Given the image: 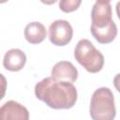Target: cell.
Instances as JSON below:
<instances>
[{
    "label": "cell",
    "mask_w": 120,
    "mask_h": 120,
    "mask_svg": "<svg viewBox=\"0 0 120 120\" xmlns=\"http://www.w3.org/2000/svg\"><path fill=\"white\" fill-rule=\"evenodd\" d=\"M0 120H29V112L19 102L8 100L0 108Z\"/></svg>",
    "instance_id": "6"
},
{
    "label": "cell",
    "mask_w": 120,
    "mask_h": 120,
    "mask_svg": "<svg viewBox=\"0 0 120 120\" xmlns=\"http://www.w3.org/2000/svg\"><path fill=\"white\" fill-rule=\"evenodd\" d=\"M74 57L80 65L91 73L100 71L104 65L102 53L97 50L88 39H81L77 43L74 51Z\"/></svg>",
    "instance_id": "3"
},
{
    "label": "cell",
    "mask_w": 120,
    "mask_h": 120,
    "mask_svg": "<svg viewBox=\"0 0 120 120\" xmlns=\"http://www.w3.org/2000/svg\"><path fill=\"white\" fill-rule=\"evenodd\" d=\"M52 77L58 81L73 82L78 78V70L71 62L60 61L52 67Z\"/></svg>",
    "instance_id": "7"
},
{
    "label": "cell",
    "mask_w": 120,
    "mask_h": 120,
    "mask_svg": "<svg viewBox=\"0 0 120 120\" xmlns=\"http://www.w3.org/2000/svg\"><path fill=\"white\" fill-rule=\"evenodd\" d=\"M116 114L112 92L108 87L97 89L90 101V116L93 120H113Z\"/></svg>",
    "instance_id": "2"
},
{
    "label": "cell",
    "mask_w": 120,
    "mask_h": 120,
    "mask_svg": "<svg viewBox=\"0 0 120 120\" xmlns=\"http://www.w3.org/2000/svg\"><path fill=\"white\" fill-rule=\"evenodd\" d=\"M35 95L52 109H70L77 101V90L72 82L58 81L52 77L41 80L35 86Z\"/></svg>",
    "instance_id": "1"
},
{
    "label": "cell",
    "mask_w": 120,
    "mask_h": 120,
    "mask_svg": "<svg viewBox=\"0 0 120 120\" xmlns=\"http://www.w3.org/2000/svg\"><path fill=\"white\" fill-rule=\"evenodd\" d=\"M73 29L66 20H56L49 27V39L56 46H65L70 42Z\"/></svg>",
    "instance_id": "4"
},
{
    "label": "cell",
    "mask_w": 120,
    "mask_h": 120,
    "mask_svg": "<svg viewBox=\"0 0 120 120\" xmlns=\"http://www.w3.org/2000/svg\"><path fill=\"white\" fill-rule=\"evenodd\" d=\"M46 36V28L39 22H29L24 28V38L31 44H38L42 42Z\"/></svg>",
    "instance_id": "9"
},
{
    "label": "cell",
    "mask_w": 120,
    "mask_h": 120,
    "mask_svg": "<svg viewBox=\"0 0 120 120\" xmlns=\"http://www.w3.org/2000/svg\"><path fill=\"white\" fill-rule=\"evenodd\" d=\"M81 3V0H61L59 2V8L64 12H72L79 8Z\"/></svg>",
    "instance_id": "11"
},
{
    "label": "cell",
    "mask_w": 120,
    "mask_h": 120,
    "mask_svg": "<svg viewBox=\"0 0 120 120\" xmlns=\"http://www.w3.org/2000/svg\"><path fill=\"white\" fill-rule=\"evenodd\" d=\"M26 63V55L20 49H11L5 53L3 66L9 71L21 70Z\"/></svg>",
    "instance_id": "8"
},
{
    "label": "cell",
    "mask_w": 120,
    "mask_h": 120,
    "mask_svg": "<svg viewBox=\"0 0 120 120\" xmlns=\"http://www.w3.org/2000/svg\"><path fill=\"white\" fill-rule=\"evenodd\" d=\"M91 26L96 28H105L113 21L112 18V7L110 1L95 2L91 11Z\"/></svg>",
    "instance_id": "5"
},
{
    "label": "cell",
    "mask_w": 120,
    "mask_h": 120,
    "mask_svg": "<svg viewBox=\"0 0 120 120\" xmlns=\"http://www.w3.org/2000/svg\"><path fill=\"white\" fill-rule=\"evenodd\" d=\"M115 9H116V14H117V16H118V18L120 19V1L117 2L116 7H115Z\"/></svg>",
    "instance_id": "13"
},
{
    "label": "cell",
    "mask_w": 120,
    "mask_h": 120,
    "mask_svg": "<svg viewBox=\"0 0 120 120\" xmlns=\"http://www.w3.org/2000/svg\"><path fill=\"white\" fill-rule=\"evenodd\" d=\"M91 33L93 37L102 44H107L112 42L117 35V27L114 22L105 28H96L91 26Z\"/></svg>",
    "instance_id": "10"
},
{
    "label": "cell",
    "mask_w": 120,
    "mask_h": 120,
    "mask_svg": "<svg viewBox=\"0 0 120 120\" xmlns=\"http://www.w3.org/2000/svg\"><path fill=\"white\" fill-rule=\"evenodd\" d=\"M113 85L118 92H120V73L116 74L113 78Z\"/></svg>",
    "instance_id": "12"
}]
</instances>
